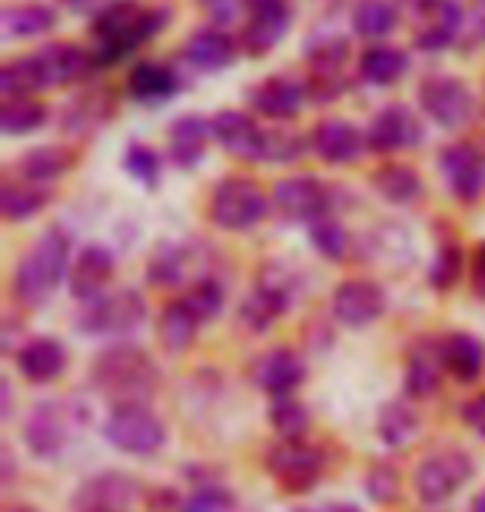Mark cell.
Segmentation results:
<instances>
[{
    "label": "cell",
    "instance_id": "obj_51",
    "mask_svg": "<svg viewBox=\"0 0 485 512\" xmlns=\"http://www.w3.org/2000/svg\"><path fill=\"white\" fill-rule=\"evenodd\" d=\"M203 4H206V10H210V17L216 20V24H233L243 7L250 10V0H203Z\"/></svg>",
    "mask_w": 485,
    "mask_h": 512
},
{
    "label": "cell",
    "instance_id": "obj_30",
    "mask_svg": "<svg viewBox=\"0 0 485 512\" xmlns=\"http://www.w3.org/2000/svg\"><path fill=\"white\" fill-rule=\"evenodd\" d=\"M54 27V10L44 4H10L0 10V37H37Z\"/></svg>",
    "mask_w": 485,
    "mask_h": 512
},
{
    "label": "cell",
    "instance_id": "obj_42",
    "mask_svg": "<svg viewBox=\"0 0 485 512\" xmlns=\"http://www.w3.org/2000/svg\"><path fill=\"white\" fill-rule=\"evenodd\" d=\"M270 423L283 439H303L309 429V409L293 396H276L270 409Z\"/></svg>",
    "mask_w": 485,
    "mask_h": 512
},
{
    "label": "cell",
    "instance_id": "obj_48",
    "mask_svg": "<svg viewBox=\"0 0 485 512\" xmlns=\"http://www.w3.org/2000/svg\"><path fill=\"white\" fill-rule=\"evenodd\" d=\"M459 273H462V250L459 247H442L436 263L429 270V280L436 290H452L459 283Z\"/></svg>",
    "mask_w": 485,
    "mask_h": 512
},
{
    "label": "cell",
    "instance_id": "obj_39",
    "mask_svg": "<svg viewBox=\"0 0 485 512\" xmlns=\"http://www.w3.org/2000/svg\"><path fill=\"white\" fill-rule=\"evenodd\" d=\"M47 120V110L37 104V100H4V107H0V130L7 133V137H20V133H34L40 124Z\"/></svg>",
    "mask_w": 485,
    "mask_h": 512
},
{
    "label": "cell",
    "instance_id": "obj_54",
    "mask_svg": "<svg viewBox=\"0 0 485 512\" xmlns=\"http://www.w3.org/2000/svg\"><path fill=\"white\" fill-rule=\"evenodd\" d=\"M67 10H74V14H90V10H97L103 0H60Z\"/></svg>",
    "mask_w": 485,
    "mask_h": 512
},
{
    "label": "cell",
    "instance_id": "obj_15",
    "mask_svg": "<svg viewBox=\"0 0 485 512\" xmlns=\"http://www.w3.org/2000/svg\"><path fill=\"white\" fill-rule=\"evenodd\" d=\"M290 24V10L286 0H250V27L243 34V44L253 57L266 54L280 44V37L286 34Z\"/></svg>",
    "mask_w": 485,
    "mask_h": 512
},
{
    "label": "cell",
    "instance_id": "obj_10",
    "mask_svg": "<svg viewBox=\"0 0 485 512\" xmlns=\"http://www.w3.org/2000/svg\"><path fill=\"white\" fill-rule=\"evenodd\" d=\"M74 413L67 409V403H37L34 413L27 416L24 423V439L30 446V453L40 456V459H57L64 449L70 446L74 439Z\"/></svg>",
    "mask_w": 485,
    "mask_h": 512
},
{
    "label": "cell",
    "instance_id": "obj_32",
    "mask_svg": "<svg viewBox=\"0 0 485 512\" xmlns=\"http://www.w3.org/2000/svg\"><path fill=\"white\" fill-rule=\"evenodd\" d=\"M203 320L193 313V306L187 303V296L183 300H173L167 310L160 316V343L167 346L170 353H183L187 346L193 343L196 336V326Z\"/></svg>",
    "mask_w": 485,
    "mask_h": 512
},
{
    "label": "cell",
    "instance_id": "obj_31",
    "mask_svg": "<svg viewBox=\"0 0 485 512\" xmlns=\"http://www.w3.org/2000/svg\"><path fill=\"white\" fill-rule=\"evenodd\" d=\"M127 87L140 104H163V100L177 94V74L163 64H137Z\"/></svg>",
    "mask_w": 485,
    "mask_h": 512
},
{
    "label": "cell",
    "instance_id": "obj_50",
    "mask_svg": "<svg viewBox=\"0 0 485 512\" xmlns=\"http://www.w3.org/2000/svg\"><path fill=\"white\" fill-rule=\"evenodd\" d=\"M293 157H299V137H290V133H266L263 160H293Z\"/></svg>",
    "mask_w": 485,
    "mask_h": 512
},
{
    "label": "cell",
    "instance_id": "obj_4",
    "mask_svg": "<svg viewBox=\"0 0 485 512\" xmlns=\"http://www.w3.org/2000/svg\"><path fill=\"white\" fill-rule=\"evenodd\" d=\"M103 436L113 449L127 456H153L167 443V426L143 403H117L103 423Z\"/></svg>",
    "mask_w": 485,
    "mask_h": 512
},
{
    "label": "cell",
    "instance_id": "obj_59",
    "mask_svg": "<svg viewBox=\"0 0 485 512\" xmlns=\"http://www.w3.org/2000/svg\"><path fill=\"white\" fill-rule=\"evenodd\" d=\"M469 512H485V493H479L476 499H472V506H469Z\"/></svg>",
    "mask_w": 485,
    "mask_h": 512
},
{
    "label": "cell",
    "instance_id": "obj_17",
    "mask_svg": "<svg viewBox=\"0 0 485 512\" xmlns=\"http://www.w3.org/2000/svg\"><path fill=\"white\" fill-rule=\"evenodd\" d=\"M276 210L286 220H319L326 210V187L313 177H293L276 187Z\"/></svg>",
    "mask_w": 485,
    "mask_h": 512
},
{
    "label": "cell",
    "instance_id": "obj_3",
    "mask_svg": "<svg viewBox=\"0 0 485 512\" xmlns=\"http://www.w3.org/2000/svg\"><path fill=\"white\" fill-rule=\"evenodd\" d=\"M167 24L160 10H147L130 0L110 4L94 24V37L100 44V60H120L123 54L137 50L143 40H150L157 30Z\"/></svg>",
    "mask_w": 485,
    "mask_h": 512
},
{
    "label": "cell",
    "instance_id": "obj_18",
    "mask_svg": "<svg viewBox=\"0 0 485 512\" xmlns=\"http://www.w3.org/2000/svg\"><path fill=\"white\" fill-rule=\"evenodd\" d=\"M442 373H446V360H442V343L419 340L412 346L406 363V393L412 399H426L439 389Z\"/></svg>",
    "mask_w": 485,
    "mask_h": 512
},
{
    "label": "cell",
    "instance_id": "obj_61",
    "mask_svg": "<svg viewBox=\"0 0 485 512\" xmlns=\"http://www.w3.org/2000/svg\"><path fill=\"white\" fill-rule=\"evenodd\" d=\"M7 512H40V509H30V506H14V509H7Z\"/></svg>",
    "mask_w": 485,
    "mask_h": 512
},
{
    "label": "cell",
    "instance_id": "obj_34",
    "mask_svg": "<svg viewBox=\"0 0 485 512\" xmlns=\"http://www.w3.org/2000/svg\"><path fill=\"white\" fill-rule=\"evenodd\" d=\"M376 429H379V436H383L386 446L402 449V446H409L412 439H416L419 416H416V409H412L409 403H399V399H392V403H386L383 409H379Z\"/></svg>",
    "mask_w": 485,
    "mask_h": 512
},
{
    "label": "cell",
    "instance_id": "obj_6",
    "mask_svg": "<svg viewBox=\"0 0 485 512\" xmlns=\"http://www.w3.org/2000/svg\"><path fill=\"white\" fill-rule=\"evenodd\" d=\"M472 479V459L462 449H439L416 466L412 486L426 506H442Z\"/></svg>",
    "mask_w": 485,
    "mask_h": 512
},
{
    "label": "cell",
    "instance_id": "obj_13",
    "mask_svg": "<svg viewBox=\"0 0 485 512\" xmlns=\"http://www.w3.org/2000/svg\"><path fill=\"white\" fill-rule=\"evenodd\" d=\"M386 310V293L373 280H346L333 293V313L343 326H369Z\"/></svg>",
    "mask_w": 485,
    "mask_h": 512
},
{
    "label": "cell",
    "instance_id": "obj_46",
    "mask_svg": "<svg viewBox=\"0 0 485 512\" xmlns=\"http://www.w3.org/2000/svg\"><path fill=\"white\" fill-rule=\"evenodd\" d=\"M233 509V493L226 486L206 483L196 486L183 503V512H230Z\"/></svg>",
    "mask_w": 485,
    "mask_h": 512
},
{
    "label": "cell",
    "instance_id": "obj_55",
    "mask_svg": "<svg viewBox=\"0 0 485 512\" xmlns=\"http://www.w3.org/2000/svg\"><path fill=\"white\" fill-rule=\"evenodd\" d=\"M296 512H363L359 506H349V503H326V506H316V509H296Z\"/></svg>",
    "mask_w": 485,
    "mask_h": 512
},
{
    "label": "cell",
    "instance_id": "obj_21",
    "mask_svg": "<svg viewBox=\"0 0 485 512\" xmlns=\"http://www.w3.org/2000/svg\"><path fill=\"white\" fill-rule=\"evenodd\" d=\"M419 120L406 107H386L379 110L376 120L369 124V147L379 153L406 150L419 140Z\"/></svg>",
    "mask_w": 485,
    "mask_h": 512
},
{
    "label": "cell",
    "instance_id": "obj_1",
    "mask_svg": "<svg viewBox=\"0 0 485 512\" xmlns=\"http://www.w3.org/2000/svg\"><path fill=\"white\" fill-rule=\"evenodd\" d=\"M94 383L100 393L113 396L117 403H147L160 386V370L150 360L147 350L130 343L110 346L94 363Z\"/></svg>",
    "mask_w": 485,
    "mask_h": 512
},
{
    "label": "cell",
    "instance_id": "obj_35",
    "mask_svg": "<svg viewBox=\"0 0 485 512\" xmlns=\"http://www.w3.org/2000/svg\"><path fill=\"white\" fill-rule=\"evenodd\" d=\"M70 167H74V157L60 147H37L17 160L20 180H27V183L57 180V177H64Z\"/></svg>",
    "mask_w": 485,
    "mask_h": 512
},
{
    "label": "cell",
    "instance_id": "obj_25",
    "mask_svg": "<svg viewBox=\"0 0 485 512\" xmlns=\"http://www.w3.org/2000/svg\"><path fill=\"white\" fill-rule=\"evenodd\" d=\"M446 370L462 383H472L485 370V343L472 333H452L442 340Z\"/></svg>",
    "mask_w": 485,
    "mask_h": 512
},
{
    "label": "cell",
    "instance_id": "obj_7",
    "mask_svg": "<svg viewBox=\"0 0 485 512\" xmlns=\"http://www.w3.org/2000/svg\"><path fill=\"white\" fill-rule=\"evenodd\" d=\"M266 193L256 187L253 180H223L220 187L213 190L210 200V217L216 227L223 230H250L253 223H260L266 217Z\"/></svg>",
    "mask_w": 485,
    "mask_h": 512
},
{
    "label": "cell",
    "instance_id": "obj_52",
    "mask_svg": "<svg viewBox=\"0 0 485 512\" xmlns=\"http://www.w3.org/2000/svg\"><path fill=\"white\" fill-rule=\"evenodd\" d=\"M462 419H466V426L472 433H479L485 439V393L482 396H472L466 406H462Z\"/></svg>",
    "mask_w": 485,
    "mask_h": 512
},
{
    "label": "cell",
    "instance_id": "obj_47",
    "mask_svg": "<svg viewBox=\"0 0 485 512\" xmlns=\"http://www.w3.org/2000/svg\"><path fill=\"white\" fill-rule=\"evenodd\" d=\"M123 163H127V170H130L140 183H147V187H153V183L160 180V157H157V153H153L150 147H143V143H130Z\"/></svg>",
    "mask_w": 485,
    "mask_h": 512
},
{
    "label": "cell",
    "instance_id": "obj_28",
    "mask_svg": "<svg viewBox=\"0 0 485 512\" xmlns=\"http://www.w3.org/2000/svg\"><path fill=\"white\" fill-rule=\"evenodd\" d=\"M422 14H426V27L416 34L419 47H426V50L449 47L459 24H462V7L456 4V0H432Z\"/></svg>",
    "mask_w": 485,
    "mask_h": 512
},
{
    "label": "cell",
    "instance_id": "obj_33",
    "mask_svg": "<svg viewBox=\"0 0 485 512\" xmlns=\"http://www.w3.org/2000/svg\"><path fill=\"white\" fill-rule=\"evenodd\" d=\"M213 124H206L203 117H180L170 130V150L177 157L180 167H193L196 160L206 153V140H210Z\"/></svg>",
    "mask_w": 485,
    "mask_h": 512
},
{
    "label": "cell",
    "instance_id": "obj_38",
    "mask_svg": "<svg viewBox=\"0 0 485 512\" xmlns=\"http://www.w3.org/2000/svg\"><path fill=\"white\" fill-rule=\"evenodd\" d=\"M44 190H37L34 183L27 180H7L4 193H0V210H4L7 220H27L44 207Z\"/></svg>",
    "mask_w": 485,
    "mask_h": 512
},
{
    "label": "cell",
    "instance_id": "obj_27",
    "mask_svg": "<svg viewBox=\"0 0 485 512\" xmlns=\"http://www.w3.org/2000/svg\"><path fill=\"white\" fill-rule=\"evenodd\" d=\"M253 107L260 110L263 117L286 120L303 107V87L290 77H270L253 90Z\"/></svg>",
    "mask_w": 485,
    "mask_h": 512
},
{
    "label": "cell",
    "instance_id": "obj_2",
    "mask_svg": "<svg viewBox=\"0 0 485 512\" xmlns=\"http://www.w3.org/2000/svg\"><path fill=\"white\" fill-rule=\"evenodd\" d=\"M70 240L64 230H47L14 270V296L24 306H40L67 276Z\"/></svg>",
    "mask_w": 485,
    "mask_h": 512
},
{
    "label": "cell",
    "instance_id": "obj_22",
    "mask_svg": "<svg viewBox=\"0 0 485 512\" xmlns=\"http://www.w3.org/2000/svg\"><path fill=\"white\" fill-rule=\"evenodd\" d=\"M17 370L30 383H54L67 370V350L57 340H30L20 346Z\"/></svg>",
    "mask_w": 485,
    "mask_h": 512
},
{
    "label": "cell",
    "instance_id": "obj_37",
    "mask_svg": "<svg viewBox=\"0 0 485 512\" xmlns=\"http://www.w3.org/2000/svg\"><path fill=\"white\" fill-rule=\"evenodd\" d=\"M373 183H376V190L383 193L386 200H392V203L416 200L419 190H422L416 170L406 167V163H389V167H379L373 173Z\"/></svg>",
    "mask_w": 485,
    "mask_h": 512
},
{
    "label": "cell",
    "instance_id": "obj_5",
    "mask_svg": "<svg viewBox=\"0 0 485 512\" xmlns=\"http://www.w3.org/2000/svg\"><path fill=\"white\" fill-rule=\"evenodd\" d=\"M296 300V280L283 263H270L260 270V283L256 290L246 296L240 306V320L243 326H250L253 333H266L280 316L290 310V303Z\"/></svg>",
    "mask_w": 485,
    "mask_h": 512
},
{
    "label": "cell",
    "instance_id": "obj_53",
    "mask_svg": "<svg viewBox=\"0 0 485 512\" xmlns=\"http://www.w3.org/2000/svg\"><path fill=\"white\" fill-rule=\"evenodd\" d=\"M472 290L485 300V243L476 250V263H472Z\"/></svg>",
    "mask_w": 485,
    "mask_h": 512
},
{
    "label": "cell",
    "instance_id": "obj_24",
    "mask_svg": "<svg viewBox=\"0 0 485 512\" xmlns=\"http://www.w3.org/2000/svg\"><path fill=\"white\" fill-rule=\"evenodd\" d=\"M313 150L326 163H353L363 153V133L346 120H323L313 130Z\"/></svg>",
    "mask_w": 485,
    "mask_h": 512
},
{
    "label": "cell",
    "instance_id": "obj_60",
    "mask_svg": "<svg viewBox=\"0 0 485 512\" xmlns=\"http://www.w3.org/2000/svg\"><path fill=\"white\" fill-rule=\"evenodd\" d=\"M476 30H479V37H485V14L479 17V24H476Z\"/></svg>",
    "mask_w": 485,
    "mask_h": 512
},
{
    "label": "cell",
    "instance_id": "obj_9",
    "mask_svg": "<svg viewBox=\"0 0 485 512\" xmlns=\"http://www.w3.org/2000/svg\"><path fill=\"white\" fill-rule=\"evenodd\" d=\"M147 316V303L137 290H120V293H110V296H97V300L87 303V310L77 316V326L84 333H94V336H117V333H130L137 330Z\"/></svg>",
    "mask_w": 485,
    "mask_h": 512
},
{
    "label": "cell",
    "instance_id": "obj_40",
    "mask_svg": "<svg viewBox=\"0 0 485 512\" xmlns=\"http://www.w3.org/2000/svg\"><path fill=\"white\" fill-rule=\"evenodd\" d=\"M37 87H44V77H40L34 57L14 60V64H7L0 70V97L4 100H20V97L34 94Z\"/></svg>",
    "mask_w": 485,
    "mask_h": 512
},
{
    "label": "cell",
    "instance_id": "obj_8",
    "mask_svg": "<svg viewBox=\"0 0 485 512\" xmlns=\"http://www.w3.org/2000/svg\"><path fill=\"white\" fill-rule=\"evenodd\" d=\"M266 473L280 483L286 493H309L323 476V453L303 439H283L266 453Z\"/></svg>",
    "mask_w": 485,
    "mask_h": 512
},
{
    "label": "cell",
    "instance_id": "obj_44",
    "mask_svg": "<svg viewBox=\"0 0 485 512\" xmlns=\"http://www.w3.org/2000/svg\"><path fill=\"white\" fill-rule=\"evenodd\" d=\"M103 94H87L80 97L77 104H70L67 110V130L70 133H90L94 127L103 124V117H107V107H103Z\"/></svg>",
    "mask_w": 485,
    "mask_h": 512
},
{
    "label": "cell",
    "instance_id": "obj_45",
    "mask_svg": "<svg viewBox=\"0 0 485 512\" xmlns=\"http://www.w3.org/2000/svg\"><path fill=\"white\" fill-rule=\"evenodd\" d=\"M309 240H313V247L326 256V260H343L346 253V230L339 227V223L319 217L313 220V227H309Z\"/></svg>",
    "mask_w": 485,
    "mask_h": 512
},
{
    "label": "cell",
    "instance_id": "obj_58",
    "mask_svg": "<svg viewBox=\"0 0 485 512\" xmlns=\"http://www.w3.org/2000/svg\"><path fill=\"white\" fill-rule=\"evenodd\" d=\"M343 4H349V0H316V7H323V10H336Z\"/></svg>",
    "mask_w": 485,
    "mask_h": 512
},
{
    "label": "cell",
    "instance_id": "obj_43",
    "mask_svg": "<svg viewBox=\"0 0 485 512\" xmlns=\"http://www.w3.org/2000/svg\"><path fill=\"white\" fill-rule=\"evenodd\" d=\"M223 300H226V290L220 280H213V276H196V283L187 293V303L193 306V313L200 316L203 323L213 320V316H220Z\"/></svg>",
    "mask_w": 485,
    "mask_h": 512
},
{
    "label": "cell",
    "instance_id": "obj_11",
    "mask_svg": "<svg viewBox=\"0 0 485 512\" xmlns=\"http://www.w3.org/2000/svg\"><path fill=\"white\" fill-rule=\"evenodd\" d=\"M140 489L127 473H100L87 479L70 499V512H130Z\"/></svg>",
    "mask_w": 485,
    "mask_h": 512
},
{
    "label": "cell",
    "instance_id": "obj_41",
    "mask_svg": "<svg viewBox=\"0 0 485 512\" xmlns=\"http://www.w3.org/2000/svg\"><path fill=\"white\" fill-rule=\"evenodd\" d=\"M356 34L366 37V40H379L386 37L392 27H396V7L389 4V0H363V4L356 7Z\"/></svg>",
    "mask_w": 485,
    "mask_h": 512
},
{
    "label": "cell",
    "instance_id": "obj_29",
    "mask_svg": "<svg viewBox=\"0 0 485 512\" xmlns=\"http://www.w3.org/2000/svg\"><path fill=\"white\" fill-rule=\"evenodd\" d=\"M233 57H236V44L216 27L196 30L187 44V60L200 70H223L233 64Z\"/></svg>",
    "mask_w": 485,
    "mask_h": 512
},
{
    "label": "cell",
    "instance_id": "obj_57",
    "mask_svg": "<svg viewBox=\"0 0 485 512\" xmlns=\"http://www.w3.org/2000/svg\"><path fill=\"white\" fill-rule=\"evenodd\" d=\"M0 389H4V416H10V403H14V396H10V383L4 380V383H0Z\"/></svg>",
    "mask_w": 485,
    "mask_h": 512
},
{
    "label": "cell",
    "instance_id": "obj_12",
    "mask_svg": "<svg viewBox=\"0 0 485 512\" xmlns=\"http://www.w3.org/2000/svg\"><path fill=\"white\" fill-rule=\"evenodd\" d=\"M422 110L432 124L439 127H462L472 114V94L469 87L456 77H432L419 90Z\"/></svg>",
    "mask_w": 485,
    "mask_h": 512
},
{
    "label": "cell",
    "instance_id": "obj_36",
    "mask_svg": "<svg viewBox=\"0 0 485 512\" xmlns=\"http://www.w3.org/2000/svg\"><path fill=\"white\" fill-rule=\"evenodd\" d=\"M406 67H409V60L402 50L396 47H369L363 57H359V74H363L369 84H379V87H386V84H396V80L406 74Z\"/></svg>",
    "mask_w": 485,
    "mask_h": 512
},
{
    "label": "cell",
    "instance_id": "obj_26",
    "mask_svg": "<svg viewBox=\"0 0 485 512\" xmlns=\"http://www.w3.org/2000/svg\"><path fill=\"white\" fill-rule=\"evenodd\" d=\"M34 60H37V70H40V77H44V84H54V87L74 84L87 70V54L74 44H50L40 50Z\"/></svg>",
    "mask_w": 485,
    "mask_h": 512
},
{
    "label": "cell",
    "instance_id": "obj_49",
    "mask_svg": "<svg viewBox=\"0 0 485 512\" xmlns=\"http://www.w3.org/2000/svg\"><path fill=\"white\" fill-rule=\"evenodd\" d=\"M366 496L373 499V503H392V499L399 496V473L386 463L373 466L366 473Z\"/></svg>",
    "mask_w": 485,
    "mask_h": 512
},
{
    "label": "cell",
    "instance_id": "obj_23",
    "mask_svg": "<svg viewBox=\"0 0 485 512\" xmlns=\"http://www.w3.org/2000/svg\"><path fill=\"white\" fill-rule=\"evenodd\" d=\"M150 283L157 286H183L193 276H200V256L193 243H167L150 260Z\"/></svg>",
    "mask_w": 485,
    "mask_h": 512
},
{
    "label": "cell",
    "instance_id": "obj_20",
    "mask_svg": "<svg viewBox=\"0 0 485 512\" xmlns=\"http://www.w3.org/2000/svg\"><path fill=\"white\" fill-rule=\"evenodd\" d=\"M442 173H446L449 187L459 193L462 200H472L479 197L482 183H485V163L479 157L476 147H469V143H456V147H446L439 160Z\"/></svg>",
    "mask_w": 485,
    "mask_h": 512
},
{
    "label": "cell",
    "instance_id": "obj_19",
    "mask_svg": "<svg viewBox=\"0 0 485 512\" xmlns=\"http://www.w3.org/2000/svg\"><path fill=\"white\" fill-rule=\"evenodd\" d=\"M113 280V253L107 247H84L77 256L74 270H70V290L77 300H97Z\"/></svg>",
    "mask_w": 485,
    "mask_h": 512
},
{
    "label": "cell",
    "instance_id": "obj_16",
    "mask_svg": "<svg viewBox=\"0 0 485 512\" xmlns=\"http://www.w3.org/2000/svg\"><path fill=\"white\" fill-rule=\"evenodd\" d=\"M213 137L220 140L230 153H236V157L263 160L266 133L256 127L246 114H240V110H223V114H216L213 117Z\"/></svg>",
    "mask_w": 485,
    "mask_h": 512
},
{
    "label": "cell",
    "instance_id": "obj_14",
    "mask_svg": "<svg viewBox=\"0 0 485 512\" xmlns=\"http://www.w3.org/2000/svg\"><path fill=\"white\" fill-rule=\"evenodd\" d=\"M306 380V363L299 360L293 350H270L263 353L253 366V383L270 396H293V389H299Z\"/></svg>",
    "mask_w": 485,
    "mask_h": 512
},
{
    "label": "cell",
    "instance_id": "obj_56",
    "mask_svg": "<svg viewBox=\"0 0 485 512\" xmlns=\"http://www.w3.org/2000/svg\"><path fill=\"white\" fill-rule=\"evenodd\" d=\"M14 479V456H10V449L4 446V483Z\"/></svg>",
    "mask_w": 485,
    "mask_h": 512
}]
</instances>
